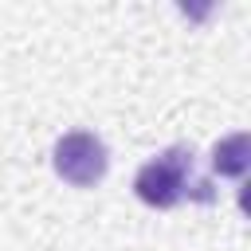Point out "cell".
<instances>
[{
  "label": "cell",
  "mask_w": 251,
  "mask_h": 251,
  "mask_svg": "<svg viewBox=\"0 0 251 251\" xmlns=\"http://www.w3.org/2000/svg\"><path fill=\"white\" fill-rule=\"evenodd\" d=\"M133 192L149 208H173L184 196L212 200V184L192 180V149L188 145H169L161 157L145 161L133 176Z\"/></svg>",
  "instance_id": "cell-1"
},
{
  "label": "cell",
  "mask_w": 251,
  "mask_h": 251,
  "mask_svg": "<svg viewBox=\"0 0 251 251\" xmlns=\"http://www.w3.org/2000/svg\"><path fill=\"white\" fill-rule=\"evenodd\" d=\"M51 165H55V173H59L67 184L90 188V184H98V180L106 176L110 153H106L102 137H94V133H86V129H71V133H63V137L55 141Z\"/></svg>",
  "instance_id": "cell-2"
},
{
  "label": "cell",
  "mask_w": 251,
  "mask_h": 251,
  "mask_svg": "<svg viewBox=\"0 0 251 251\" xmlns=\"http://www.w3.org/2000/svg\"><path fill=\"white\" fill-rule=\"evenodd\" d=\"M247 165H251V141H247V133H231V137L216 141V149H212V169H216L220 176H243Z\"/></svg>",
  "instance_id": "cell-3"
}]
</instances>
